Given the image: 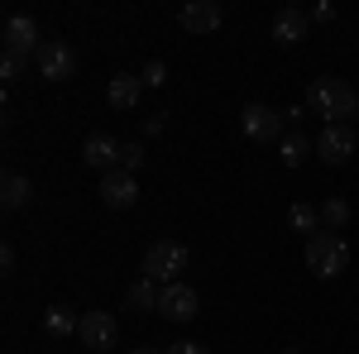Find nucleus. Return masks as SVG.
Instances as JSON below:
<instances>
[{"instance_id":"1","label":"nucleus","mask_w":359,"mask_h":354,"mask_svg":"<svg viewBox=\"0 0 359 354\" xmlns=\"http://www.w3.org/2000/svg\"><path fill=\"white\" fill-rule=\"evenodd\" d=\"M306 110L326 115L331 125H350V120H359V91L340 77H316L306 86Z\"/></svg>"},{"instance_id":"2","label":"nucleus","mask_w":359,"mask_h":354,"mask_svg":"<svg viewBox=\"0 0 359 354\" xmlns=\"http://www.w3.org/2000/svg\"><path fill=\"white\" fill-rule=\"evenodd\" d=\"M345 264H350V245L335 230H316L306 240V268L316 273V278H340Z\"/></svg>"},{"instance_id":"3","label":"nucleus","mask_w":359,"mask_h":354,"mask_svg":"<svg viewBox=\"0 0 359 354\" xmlns=\"http://www.w3.org/2000/svg\"><path fill=\"white\" fill-rule=\"evenodd\" d=\"M187 268V245H177V240H158V245H149L144 254V278H154V282H177V273Z\"/></svg>"},{"instance_id":"4","label":"nucleus","mask_w":359,"mask_h":354,"mask_svg":"<svg viewBox=\"0 0 359 354\" xmlns=\"http://www.w3.org/2000/svg\"><path fill=\"white\" fill-rule=\"evenodd\" d=\"M355 149H359V135H355V125H326L321 135H316V158L321 163H350L355 158Z\"/></svg>"},{"instance_id":"5","label":"nucleus","mask_w":359,"mask_h":354,"mask_svg":"<svg viewBox=\"0 0 359 354\" xmlns=\"http://www.w3.org/2000/svg\"><path fill=\"white\" fill-rule=\"evenodd\" d=\"M240 125H245L249 139H259V144H273V139H283V125H287V115L273 106H264V101H254V106H245V115H240Z\"/></svg>"},{"instance_id":"6","label":"nucleus","mask_w":359,"mask_h":354,"mask_svg":"<svg viewBox=\"0 0 359 354\" xmlns=\"http://www.w3.org/2000/svg\"><path fill=\"white\" fill-rule=\"evenodd\" d=\"M196 311H201V297H196L187 282H168L163 292H158V316H168V321H196Z\"/></svg>"},{"instance_id":"7","label":"nucleus","mask_w":359,"mask_h":354,"mask_svg":"<svg viewBox=\"0 0 359 354\" xmlns=\"http://www.w3.org/2000/svg\"><path fill=\"white\" fill-rule=\"evenodd\" d=\"M77 340H82L86 350H111L115 340H120V326H115L111 311H82V321H77Z\"/></svg>"},{"instance_id":"8","label":"nucleus","mask_w":359,"mask_h":354,"mask_svg":"<svg viewBox=\"0 0 359 354\" xmlns=\"http://www.w3.org/2000/svg\"><path fill=\"white\" fill-rule=\"evenodd\" d=\"M101 201H106L111 211H130V206L139 201L135 172H125V168H115V172H101Z\"/></svg>"},{"instance_id":"9","label":"nucleus","mask_w":359,"mask_h":354,"mask_svg":"<svg viewBox=\"0 0 359 354\" xmlns=\"http://www.w3.org/2000/svg\"><path fill=\"white\" fill-rule=\"evenodd\" d=\"M34 62H39V77H48V82H67L77 72V53L67 43H43L34 53Z\"/></svg>"},{"instance_id":"10","label":"nucleus","mask_w":359,"mask_h":354,"mask_svg":"<svg viewBox=\"0 0 359 354\" xmlns=\"http://www.w3.org/2000/svg\"><path fill=\"white\" fill-rule=\"evenodd\" d=\"M43 43H39V25L29 20V15H10L5 20V53H15V57H29V53H39Z\"/></svg>"},{"instance_id":"11","label":"nucleus","mask_w":359,"mask_h":354,"mask_svg":"<svg viewBox=\"0 0 359 354\" xmlns=\"http://www.w3.org/2000/svg\"><path fill=\"white\" fill-rule=\"evenodd\" d=\"M177 20H182V29H187V34H216V29H221V20H225V10L216 5V0H187Z\"/></svg>"},{"instance_id":"12","label":"nucleus","mask_w":359,"mask_h":354,"mask_svg":"<svg viewBox=\"0 0 359 354\" xmlns=\"http://www.w3.org/2000/svg\"><path fill=\"white\" fill-rule=\"evenodd\" d=\"M306 29H311V15L297 10V5H287V10H278V15H273V39H278V43H287V48L302 43Z\"/></svg>"},{"instance_id":"13","label":"nucleus","mask_w":359,"mask_h":354,"mask_svg":"<svg viewBox=\"0 0 359 354\" xmlns=\"http://www.w3.org/2000/svg\"><path fill=\"white\" fill-rule=\"evenodd\" d=\"M120 149L125 144H115L111 135H91L82 144V163L86 168H101V172H115V163H120Z\"/></svg>"},{"instance_id":"14","label":"nucleus","mask_w":359,"mask_h":354,"mask_svg":"<svg viewBox=\"0 0 359 354\" xmlns=\"http://www.w3.org/2000/svg\"><path fill=\"white\" fill-rule=\"evenodd\" d=\"M139 91H144V77H130V72H115L111 86H106V101L115 110H130L139 101Z\"/></svg>"},{"instance_id":"15","label":"nucleus","mask_w":359,"mask_h":354,"mask_svg":"<svg viewBox=\"0 0 359 354\" xmlns=\"http://www.w3.org/2000/svg\"><path fill=\"white\" fill-rule=\"evenodd\" d=\"M29 201H34V182L20 177V172H5V182H0V206H5V211H20Z\"/></svg>"},{"instance_id":"16","label":"nucleus","mask_w":359,"mask_h":354,"mask_svg":"<svg viewBox=\"0 0 359 354\" xmlns=\"http://www.w3.org/2000/svg\"><path fill=\"white\" fill-rule=\"evenodd\" d=\"M158 292H163V287H154V278H139L135 287L125 292V306H130L135 316H144V311H158Z\"/></svg>"},{"instance_id":"17","label":"nucleus","mask_w":359,"mask_h":354,"mask_svg":"<svg viewBox=\"0 0 359 354\" xmlns=\"http://www.w3.org/2000/svg\"><path fill=\"white\" fill-rule=\"evenodd\" d=\"M287 225H292V230H302L306 240H311V235L321 230V211H316V206H306V201H292V206H287Z\"/></svg>"},{"instance_id":"18","label":"nucleus","mask_w":359,"mask_h":354,"mask_svg":"<svg viewBox=\"0 0 359 354\" xmlns=\"http://www.w3.org/2000/svg\"><path fill=\"white\" fill-rule=\"evenodd\" d=\"M77 321H82V316H72L67 306H48V316H43V330H48L53 340H62V335H72V330H77Z\"/></svg>"},{"instance_id":"19","label":"nucleus","mask_w":359,"mask_h":354,"mask_svg":"<svg viewBox=\"0 0 359 354\" xmlns=\"http://www.w3.org/2000/svg\"><path fill=\"white\" fill-rule=\"evenodd\" d=\"M345 220H350V201H340V196H331V201L321 206V225H326V230H340Z\"/></svg>"},{"instance_id":"20","label":"nucleus","mask_w":359,"mask_h":354,"mask_svg":"<svg viewBox=\"0 0 359 354\" xmlns=\"http://www.w3.org/2000/svg\"><path fill=\"white\" fill-rule=\"evenodd\" d=\"M278 154H283V163H287V168H297L306 154H311V144H306L302 135H292V139H283V149H278Z\"/></svg>"},{"instance_id":"21","label":"nucleus","mask_w":359,"mask_h":354,"mask_svg":"<svg viewBox=\"0 0 359 354\" xmlns=\"http://www.w3.org/2000/svg\"><path fill=\"white\" fill-rule=\"evenodd\" d=\"M20 72H25V57H15V53H5L0 57V82L10 86V82H20Z\"/></svg>"},{"instance_id":"22","label":"nucleus","mask_w":359,"mask_h":354,"mask_svg":"<svg viewBox=\"0 0 359 354\" xmlns=\"http://www.w3.org/2000/svg\"><path fill=\"white\" fill-rule=\"evenodd\" d=\"M120 168H125V172H139V168H144V144H125V149H120Z\"/></svg>"},{"instance_id":"23","label":"nucleus","mask_w":359,"mask_h":354,"mask_svg":"<svg viewBox=\"0 0 359 354\" xmlns=\"http://www.w3.org/2000/svg\"><path fill=\"white\" fill-rule=\"evenodd\" d=\"M168 82V67L163 62H149V67H144V86H163Z\"/></svg>"},{"instance_id":"24","label":"nucleus","mask_w":359,"mask_h":354,"mask_svg":"<svg viewBox=\"0 0 359 354\" xmlns=\"http://www.w3.org/2000/svg\"><path fill=\"white\" fill-rule=\"evenodd\" d=\"M306 15H311V20H321V25H326V20H335V5H331V0H316V5H311V10H306Z\"/></svg>"},{"instance_id":"25","label":"nucleus","mask_w":359,"mask_h":354,"mask_svg":"<svg viewBox=\"0 0 359 354\" xmlns=\"http://www.w3.org/2000/svg\"><path fill=\"white\" fill-rule=\"evenodd\" d=\"M163 354H206L201 345H192V340H177V345H168Z\"/></svg>"},{"instance_id":"26","label":"nucleus","mask_w":359,"mask_h":354,"mask_svg":"<svg viewBox=\"0 0 359 354\" xmlns=\"http://www.w3.org/2000/svg\"><path fill=\"white\" fill-rule=\"evenodd\" d=\"M10 268H15V249L5 245V249H0V273H10Z\"/></svg>"},{"instance_id":"27","label":"nucleus","mask_w":359,"mask_h":354,"mask_svg":"<svg viewBox=\"0 0 359 354\" xmlns=\"http://www.w3.org/2000/svg\"><path fill=\"white\" fill-rule=\"evenodd\" d=\"M130 354H154V350H130Z\"/></svg>"},{"instance_id":"28","label":"nucleus","mask_w":359,"mask_h":354,"mask_svg":"<svg viewBox=\"0 0 359 354\" xmlns=\"http://www.w3.org/2000/svg\"><path fill=\"white\" fill-rule=\"evenodd\" d=\"M283 354H297V350H283Z\"/></svg>"}]
</instances>
